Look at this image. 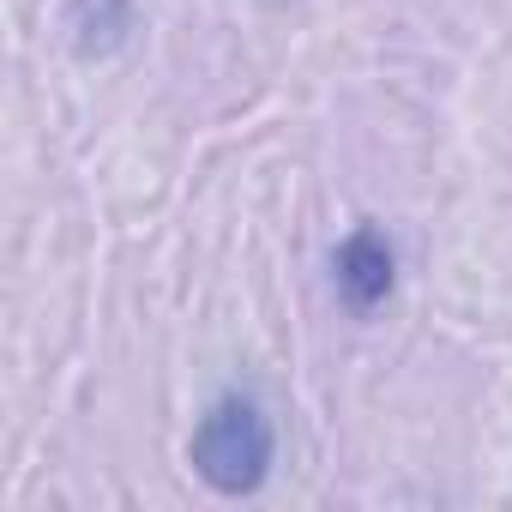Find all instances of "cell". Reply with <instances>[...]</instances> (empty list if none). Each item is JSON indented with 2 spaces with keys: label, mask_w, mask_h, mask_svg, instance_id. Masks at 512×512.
<instances>
[{
  "label": "cell",
  "mask_w": 512,
  "mask_h": 512,
  "mask_svg": "<svg viewBox=\"0 0 512 512\" xmlns=\"http://www.w3.org/2000/svg\"><path fill=\"white\" fill-rule=\"evenodd\" d=\"M133 25V7L127 0H73V31H79V49H115Z\"/></svg>",
  "instance_id": "3"
},
{
  "label": "cell",
  "mask_w": 512,
  "mask_h": 512,
  "mask_svg": "<svg viewBox=\"0 0 512 512\" xmlns=\"http://www.w3.org/2000/svg\"><path fill=\"white\" fill-rule=\"evenodd\" d=\"M392 272H398V260H392V241L380 235V229H350L344 241H338V253H332V284H338V296L350 302V308H374V302H386L392 296Z\"/></svg>",
  "instance_id": "2"
},
{
  "label": "cell",
  "mask_w": 512,
  "mask_h": 512,
  "mask_svg": "<svg viewBox=\"0 0 512 512\" xmlns=\"http://www.w3.org/2000/svg\"><path fill=\"white\" fill-rule=\"evenodd\" d=\"M272 452H278L272 416L260 410V398H247V392H223L199 416V428L187 440V458H193L199 482L217 488V494H253L266 482V470H272Z\"/></svg>",
  "instance_id": "1"
}]
</instances>
